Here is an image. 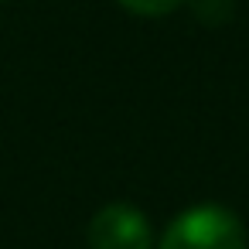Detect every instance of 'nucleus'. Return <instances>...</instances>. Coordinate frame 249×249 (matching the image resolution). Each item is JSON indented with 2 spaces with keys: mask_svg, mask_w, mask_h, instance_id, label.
<instances>
[{
  "mask_svg": "<svg viewBox=\"0 0 249 249\" xmlns=\"http://www.w3.org/2000/svg\"><path fill=\"white\" fill-rule=\"evenodd\" d=\"M246 225L235 212L222 205H195L181 212L157 249H246Z\"/></svg>",
  "mask_w": 249,
  "mask_h": 249,
  "instance_id": "obj_1",
  "label": "nucleus"
},
{
  "mask_svg": "<svg viewBox=\"0 0 249 249\" xmlns=\"http://www.w3.org/2000/svg\"><path fill=\"white\" fill-rule=\"evenodd\" d=\"M86 239H89V249H150L154 232L140 208L126 201H113L92 215Z\"/></svg>",
  "mask_w": 249,
  "mask_h": 249,
  "instance_id": "obj_2",
  "label": "nucleus"
},
{
  "mask_svg": "<svg viewBox=\"0 0 249 249\" xmlns=\"http://www.w3.org/2000/svg\"><path fill=\"white\" fill-rule=\"evenodd\" d=\"M116 4L126 7L130 14H140V18H164L174 7H181L184 0H116Z\"/></svg>",
  "mask_w": 249,
  "mask_h": 249,
  "instance_id": "obj_3",
  "label": "nucleus"
}]
</instances>
